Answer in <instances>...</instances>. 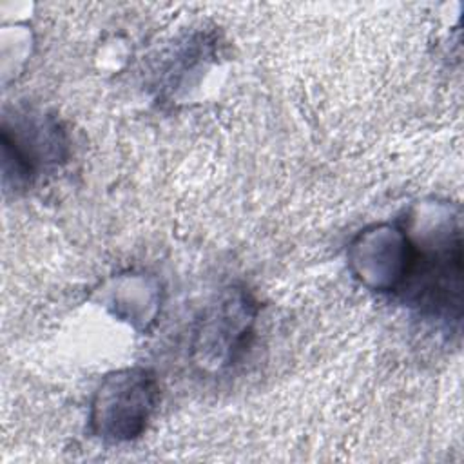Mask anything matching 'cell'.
I'll list each match as a JSON object with an SVG mask.
<instances>
[{
	"mask_svg": "<svg viewBox=\"0 0 464 464\" xmlns=\"http://www.w3.org/2000/svg\"><path fill=\"white\" fill-rule=\"evenodd\" d=\"M158 382L143 368L121 370L107 375L91 406V428L109 442L136 439L145 428L158 402Z\"/></svg>",
	"mask_w": 464,
	"mask_h": 464,
	"instance_id": "obj_1",
	"label": "cell"
},
{
	"mask_svg": "<svg viewBox=\"0 0 464 464\" xmlns=\"http://www.w3.org/2000/svg\"><path fill=\"white\" fill-rule=\"evenodd\" d=\"M410 254L408 232L397 225H375L350 245V263L364 285L379 292H397Z\"/></svg>",
	"mask_w": 464,
	"mask_h": 464,
	"instance_id": "obj_2",
	"label": "cell"
},
{
	"mask_svg": "<svg viewBox=\"0 0 464 464\" xmlns=\"http://www.w3.org/2000/svg\"><path fill=\"white\" fill-rule=\"evenodd\" d=\"M252 304L245 292L236 290L205 315L194 344L201 366H227L245 350L254 323Z\"/></svg>",
	"mask_w": 464,
	"mask_h": 464,
	"instance_id": "obj_3",
	"label": "cell"
},
{
	"mask_svg": "<svg viewBox=\"0 0 464 464\" xmlns=\"http://www.w3.org/2000/svg\"><path fill=\"white\" fill-rule=\"evenodd\" d=\"M4 160L14 163V181H29L36 169L63 158V134L53 118L22 114L14 125L4 121Z\"/></svg>",
	"mask_w": 464,
	"mask_h": 464,
	"instance_id": "obj_4",
	"label": "cell"
}]
</instances>
